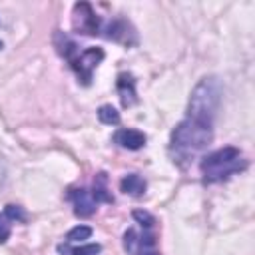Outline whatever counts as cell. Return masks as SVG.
Wrapping results in <instances>:
<instances>
[{
	"label": "cell",
	"instance_id": "obj_1",
	"mask_svg": "<svg viewBox=\"0 0 255 255\" xmlns=\"http://www.w3.org/2000/svg\"><path fill=\"white\" fill-rule=\"evenodd\" d=\"M213 141V124L185 116L169 135V155L175 163L185 165Z\"/></svg>",
	"mask_w": 255,
	"mask_h": 255
},
{
	"label": "cell",
	"instance_id": "obj_2",
	"mask_svg": "<svg viewBox=\"0 0 255 255\" xmlns=\"http://www.w3.org/2000/svg\"><path fill=\"white\" fill-rule=\"evenodd\" d=\"M54 48L68 62V66L74 70V74H76V78H78V82L82 86H90L92 84L94 70L100 66V62L106 56L102 48L80 50V46L68 34H64L60 30L54 32Z\"/></svg>",
	"mask_w": 255,
	"mask_h": 255
},
{
	"label": "cell",
	"instance_id": "obj_3",
	"mask_svg": "<svg viewBox=\"0 0 255 255\" xmlns=\"http://www.w3.org/2000/svg\"><path fill=\"white\" fill-rule=\"evenodd\" d=\"M247 165L249 163L245 155L239 151V147L227 145V147H221V149H215L203 155L199 163V171H201L203 183H221L229 179L231 175L245 171Z\"/></svg>",
	"mask_w": 255,
	"mask_h": 255
},
{
	"label": "cell",
	"instance_id": "obj_4",
	"mask_svg": "<svg viewBox=\"0 0 255 255\" xmlns=\"http://www.w3.org/2000/svg\"><path fill=\"white\" fill-rule=\"evenodd\" d=\"M219 102H221V84H219V80L215 76H205L195 84V88L189 94L187 116L213 124L215 114L219 110Z\"/></svg>",
	"mask_w": 255,
	"mask_h": 255
},
{
	"label": "cell",
	"instance_id": "obj_5",
	"mask_svg": "<svg viewBox=\"0 0 255 255\" xmlns=\"http://www.w3.org/2000/svg\"><path fill=\"white\" fill-rule=\"evenodd\" d=\"M124 249L129 255H161L157 249V239L151 229L137 231L133 227L124 231Z\"/></svg>",
	"mask_w": 255,
	"mask_h": 255
},
{
	"label": "cell",
	"instance_id": "obj_6",
	"mask_svg": "<svg viewBox=\"0 0 255 255\" xmlns=\"http://www.w3.org/2000/svg\"><path fill=\"white\" fill-rule=\"evenodd\" d=\"M72 26L82 36H100L102 34V28H104L100 16L94 12V8H92L90 2H78V4H74Z\"/></svg>",
	"mask_w": 255,
	"mask_h": 255
},
{
	"label": "cell",
	"instance_id": "obj_7",
	"mask_svg": "<svg viewBox=\"0 0 255 255\" xmlns=\"http://www.w3.org/2000/svg\"><path fill=\"white\" fill-rule=\"evenodd\" d=\"M102 34L114 42L124 44V46H135L137 44V34L133 30V26L124 18H114L112 22L104 24Z\"/></svg>",
	"mask_w": 255,
	"mask_h": 255
},
{
	"label": "cell",
	"instance_id": "obj_8",
	"mask_svg": "<svg viewBox=\"0 0 255 255\" xmlns=\"http://www.w3.org/2000/svg\"><path fill=\"white\" fill-rule=\"evenodd\" d=\"M68 199L74 205V213L78 217H90L98 209V201L94 199L92 191L88 187H70L68 189Z\"/></svg>",
	"mask_w": 255,
	"mask_h": 255
},
{
	"label": "cell",
	"instance_id": "obj_9",
	"mask_svg": "<svg viewBox=\"0 0 255 255\" xmlns=\"http://www.w3.org/2000/svg\"><path fill=\"white\" fill-rule=\"evenodd\" d=\"M114 143L124 147V149H129V151H137L141 149L145 143H147V135L139 129H133V128H120L114 131L112 135Z\"/></svg>",
	"mask_w": 255,
	"mask_h": 255
},
{
	"label": "cell",
	"instance_id": "obj_10",
	"mask_svg": "<svg viewBox=\"0 0 255 255\" xmlns=\"http://www.w3.org/2000/svg\"><path fill=\"white\" fill-rule=\"evenodd\" d=\"M116 90L120 96V102L124 108H129L137 104V92H135V78L129 72H120L116 78Z\"/></svg>",
	"mask_w": 255,
	"mask_h": 255
},
{
	"label": "cell",
	"instance_id": "obj_11",
	"mask_svg": "<svg viewBox=\"0 0 255 255\" xmlns=\"http://www.w3.org/2000/svg\"><path fill=\"white\" fill-rule=\"evenodd\" d=\"M147 189L145 179L139 173H128L120 179V191L126 195H133V197H141Z\"/></svg>",
	"mask_w": 255,
	"mask_h": 255
},
{
	"label": "cell",
	"instance_id": "obj_12",
	"mask_svg": "<svg viewBox=\"0 0 255 255\" xmlns=\"http://www.w3.org/2000/svg\"><path fill=\"white\" fill-rule=\"evenodd\" d=\"M90 191H92V195H94V199L98 203H114V195H112V191L108 187V175H106V171L96 173L94 185H92Z\"/></svg>",
	"mask_w": 255,
	"mask_h": 255
},
{
	"label": "cell",
	"instance_id": "obj_13",
	"mask_svg": "<svg viewBox=\"0 0 255 255\" xmlns=\"http://www.w3.org/2000/svg\"><path fill=\"white\" fill-rule=\"evenodd\" d=\"M58 253L60 255H98L102 251L100 243H84V245H74V243H58Z\"/></svg>",
	"mask_w": 255,
	"mask_h": 255
},
{
	"label": "cell",
	"instance_id": "obj_14",
	"mask_svg": "<svg viewBox=\"0 0 255 255\" xmlns=\"http://www.w3.org/2000/svg\"><path fill=\"white\" fill-rule=\"evenodd\" d=\"M98 120L106 126H118L120 124V112L112 104H104L98 108Z\"/></svg>",
	"mask_w": 255,
	"mask_h": 255
},
{
	"label": "cell",
	"instance_id": "obj_15",
	"mask_svg": "<svg viewBox=\"0 0 255 255\" xmlns=\"http://www.w3.org/2000/svg\"><path fill=\"white\" fill-rule=\"evenodd\" d=\"M90 235H92V227L90 225H76L66 233V241L68 243H78V241L90 239Z\"/></svg>",
	"mask_w": 255,
	"mask_h": 255
},
{
	"label": "cell",
	"instance_id": "obj_16",
	"mask_svg": "<svg viewBox=\"0 0 255 255\" xmlns=\"http://www.w3.org/2000/svg\"><path fill=\"white\" fill-rule=\"evenodd\" d=\"M4 215H6L10 221H18V223H24V221L28 219V215H26L24 207L14 205V203H8V205L4 207Z\"/></svg>",
	"mask_w": 255,
	"mask_h": 255
},
{
	"label": "cell",
	"instance_id": "obj_17",
	"mask_svg": "<svg viewBox=\"0 0 255 255\" xmlns=\"http://www.w3.org/2000/svg\"><path fill=\"white\" fill-rule=\"evenodd\" d=\"M131 217L141 225V229H153L155 225V217L149 213V211H143V209H135L131 213Z\"/></svg>",
	"mask_w": 255,
	"mask_h": 255
},
{
	"label": "cell",
	"instance_id": "obj_18",
	"mask_svg": "<svg viewBox=\"0 0 255 255\" xmlns=\"http://www.w3.org/2000/svg\"><path fill=\"white\" fill-rule=\"evenodd\" d=\"M10 225H12V221L4 213H0V243H6L10 239V233H12Z\"/></svg>",
	"mask_w": 255,
	"mask_h": 255
},
{
	"label": "cell",
	"instance_id": "obj_19",
	"mask_svg": "<svg viewBox=\"0 0 255 255\" xmlns=\"http://www.w3.org/2000/svg\"><path fill=\"white\" fill-rule=\"evenodd\" d=\"M2 48H4V44H2V42H0V50H2Z\"/></svg>",
	"mask_w": 255,
	"mask_h": 255
}]
</instances>
